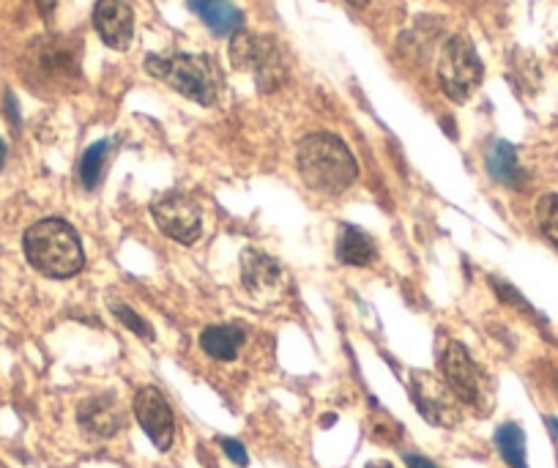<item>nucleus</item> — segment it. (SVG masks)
I'll use <instances>...</instances> for the list:
<instances>
[{"mask_svg": "<svg viewBox=\"0 0 558 468\" xmlns=\"http://www.w3.org/2000/svg\"><path fill=\"white\" fill-rule=\"evenodd\" d=\"M438 80H441L444 94L454 101L469 99L482 83V63L463 36H454L444 47L441 61H438Z\"/></svg>", "mask_w": 558, "mask_h": 468, "instance_id": "obj_4", "label": "nucleus"}, {"mask_svg": "<svg viewBox=\"0 0 558 468\" xmlns=\"http://www.w3.org/2000/svg\"><path fill=\"white\" fill-rule=\"evenodd\" d=\"M547 428H550L553 430V433H556V439H558V419H547Z\"/></svg>", "mask_w": 558, "mask_h": 468, "instance_id": "obj_24", "label": "nucleus"}, {"mask_svg": "<svg viewBox=\"0 0 558 468\" xmlns=\"http://www.w3.org/2000/svg\"><path fill=\"white\" fill-rule=\"evenodd\" d=\"M353 7H367V0H351Z\"/></svg>", "mask_w": 558, "mask_h": 468, "instance_id": "obj_25", "label": "nucleus"}, {"mask_svg": "<svg viewBox=\"0 0 558 468\" xmlns=\"http://www.w3.org/2000/svg\"><path fill=\"white\" fill-rule=\"evenodd\" d=\"M107 154H110V143H94L88 151L83 154V159H80V184L85 187V190H96L101 181V173H105V159Z\"/></svg>", "mask_w": 558, "mask_h": 468, "instance_id": "obj_18", "label": "nucleus"}, {"mask_svg": "<svg viewBox=\"0 0 558 468\" xmlns=\"http://www.w3.org/2000/svg\"><path fill=\"white\" fill-rule=\"evenodd\" d=\"M279 263L274 257H268L266 252L257 250H244L241 255V277L244 285L250 288V293H263V290H271L279 283Z\"/></svg>", "mask_w": 558, "mask_h": 468, "instance_id": "obj_12", "label": "nucleus"}, {"mask_svg": "<svg viewBox=\"0 0 558 468\" xmlns=\"http://www.w3.org/2000/svg\"><path fill=\"white\" fill-rule=\"evenodd\" d=\"M134 417H137L140 428L146 430L148 439L154 441L159 452H168L173 446V411H170L162 392L154 389V386L140 389L137 397H134Z\"/></svg>", "mask_w": 558, "mask_h": 468, "instance_id": "obj_8", "label": "nucleus"}, {"mask_svg": "<svg viewBox=\"0 0 558 468\" xmlns=\"http://www.w3.org/2000/svg\"><path fill=\"white\" fill-rule=\"evenodd\" d=\"M337 257L348 266H367L375 261V244L356 225H342L337 236Z\"/></svg>", "mask_w": 558, "mask_h": 468, "instance_id": "obj_15", "label": "nucleus"}, {"mask_svg": "<svg viewBox=\"0 0 558 468\" xmlns=\"http://www.w3.org/2000/svg\"><path fill=\"white\" fill-rule=\"evenodd\" d=\"M411 397L416 403L418 413L430 424H441V428L458 424L460 411L454 406V395L447 386V381H438L430 373H413Z\"/></svg>", "mask_w": 558, "mask_h": 468, "instance_id": "obj_7", "label": "nucleus"}, {"mask_svg": "<svg viewBox=\"0 0 558 468\" xmlns=\"http://www.w3.org/2000/svg\"><path fill=\"white\" fill-rule=\"evenodd\" d=\"M23 244L31 266L39 268L47 277L66 279L85 266L83 244L72 225L63 219H41V223L31 225Z\"/></svg>", "mask_w": 558, "mask_h": 468, "instance_id": "obj_2", "label": "nucleus"}, {"mask_svg": "<svg viewBox=\"0 0 558 468\" xmlns=\"http://www.w3.org/2000/svg\"><path fill=\"white\" fill-rule=\"evenodd\" d=\"M190 7L217 36H230L241 28V12L230 0H190Z\"/></svg>", "mask_w": 558, "mask_h": 468, "instance_id": "obj_13", "label": "nucleus"}, {"mask_svg": "<svg viewBox=\"0 0 558 468\" xmlns=\"http://www.w3.org/2000/svg\"><path fill=\"white\" fill-rule=\"evenodd\" d=\"M94 25L112 50H126L134 36V14L126 0H96Z\"/></svg>", "mask_w": 558, "mask_h": 468, "instance_id": "obj_10", "label": "nucleus"}, {"mask_svg": "<svg viewBox=\"0 0 558 468\" xmlns=\"http://www.w3.org/2000/svg\"><path fill=\"white\" fill-rule=\"evenodd\" d=\"M367 468H391V466H386V463H373V466H367Z\"/></svg>", "mask_w": 558, "mask_h": 468, "instance_id": "obj_26", "label": "nucleus"}, {"mask_svg": "<svg viewBox=\"0 0 558 468\" xmlns=\"http://www.w3.org/2000/svg\"><path fill=\"white\" fill-rule=\"evenodd\" d=\"M3 163H7V143L0 140V168H3Z\"/></svg>", "mask_w": 558, "mask_h": 468, "instance_id": "obj_23", "label": "nucleus"}, {"mask_svg": "<svg viewBox=\"0 0 558 468\" xmlns=\"http://www.w3.org/2000/svg\"><path fill=\"white\" fill-rule=\"evenodd\" d=\"M230 58H233V67L255 74L260 88L268 91L282 80V61H279V50L271 39L239 34L230 45Z\"/></svg>", "mask_w": 558, "mask_h": 468, "instance_id": "obj_6", "label": "nucleus"}, {"mask_svg": "<svg viewBox=\"0 0 558 468\" xmlns=\"http://www.w3.org/2000/svg\"><path fill=\"white\" fill-rule=\"evenodd\" d=\"M496 446L509 468H529V463H525V435L518 424H501L496 433Z\"/></svg>", "mask_w": 558, "mask_h": 468, "instance_id": "obj_17", "label": "nucleus"}, {"mask_svg": "<svg viewBox=\"0 0 558 468\" xmlns=\"http://www.w3.org/2000/svg\"><path fill=\"white\" fill-rule=\"evenodd\" d=\"M441 370H444V381H447V386L452 389V395L458 397V400L469 403V406H476L482 397V375H480V368L474 364V359L469 357V351H465L460 343H452V346L447 348V353H444L441 359Z\"/></svg>", "mask_w": 558, "mask_h": 468, "instance_id": "obj_9", "label": "nucleus"}, {"mask_svg": "<svg viewBox=\"0 0 558 468\" xmlns=\"http://www.w3.org/2000/svg\"><path fill=\"white\" fill-rule=\"evenodd\" d=\"M405 463L408 468H436L430 460H425V457H418V455H408Z\"/></svg>", "mask_w": 558, "mask_h": 468, "instance_id": "obj_22", "label": "nucleus"}, {"mask_svg": "<svg viewBox=\"0 0 558 468\" xmlns=\"http://www.w3.org/2000/svg\"><path fill=\"white\" fill-rule=\"evenodd\" d=\"M241 346H244V332L239 326H208L201 335L203 351L219 362H230L239 357Z\"/></svg>", "mask_w": 558, "mask_h": 468, "instance_id": "obj_16", "label": "nucleus"}, {"mask_svg": "<svg viewBox=\"0 0 558 468\" xmlns=\"http://www.w3.org/2000/svg\"><path fill=\"white\" fill-rule=\"evenodd\" d=\"M146 69L197 105H214L219 91L217 63L206 56H148Z\"/></svg>", "mask_w": 558, "mask_h": 468, "instance_id": "obj_3", "label": "nucleus"}, {"mask_svg": "<svg viewBox=\"0 0 558 468\" xmlns=\"http://www.w3.org/2000/svg\"><path fill=\"white\" fill-rule=\"evenodd\" d=\"M556 389H558V379H556Z\"/></svg>", "mask_w": 558, "mask_h": 468, "instance_id": "obj_27", "label": "nucleus"}, {"mask_svg": "<svg viewBox=\"0 0 558 468\" xmlns=\"http://www.w3.org/2000/svg\"><path fill=\"white\" fill-rule=\"evenodd\" d=\"M222 449H225V455H228L233 463H239L241 468H244L246 463H250V457H246V449L239 444V441L222 439Z\"/></svg>", "mask_w": 558, "mask_h": 468, "instance_id": "obj_21", "label": "nucleus"}, {"mask_svg": "<svg viewBox=\"0 0 558 468\" xmlns=\"http://www.w3.org/2000/svg\"><path fill=\"white\" fill-rule=\"evenodd\" d=\"M154 223L159 225L168 239L181 241V244H195L203 233L201 206L184 192H168L151 206Z\"/></svg>", "mask_w": 558, "mask_h": 468, "instance_id": "obj_5", "label": "nucleus"}, {"mask_svg": "<svg viewBox=\"0 0 558 468\" xmlns=\"http://www.w3.org/2000/svg\"><path fill=\"white\" fill-rule=\"evenodd\" d=\"M112 312H116V319L121 321V324L126 326V329H132L134 335L143 337V340H154L151 324H146V321L140 319V315L132 310V307H126V304H112Z\"/></svg>", "mask_w": 558, "mask_h": 468, "instance_id": "obj_20", "label": "nucleus"}, {"mask_svg": "<svg viewBox=\"0 0 558 468\" xmlns=\"http://www.w3.org/2000/svg\"><path fill=\"white\" fill-rule=\"evenodd\" d=\"M299 173L310 190L340 195L356 181L359 168L348 145L337 134L315 132L299 145Z\"/></svg>", "mask_w": 558, "mask_h": 468, "instance_id": "obj_1", "label": "nucleus"}, {"mask_svg": "<svg viewBox=\"0 0 558 468\" xmlns=\"http://www.w3.org/2000/svg\"><path fill=\"white\" fill-rule=\"evenodd\" d=\"M80 424L94 439H110V435H116L123 428V411L116 403V397H90V400L80 406Z\"/></svg>", "mask_w": 558, "mask_h": 468, "instance_id": "obj_11", "label": "nucleus"}, {"mask_svg": "<svg viewBox=\"0 0 558 468\" xmlns=\"http://www.w3.org/2000/svg\"><path fill=\"white\" fill-rule=\"evenodd\" d=\"M536 219H539V228L553 244L558 247V195H545L536 206Z\"/></svg>", "mask_w": 558, "mask_h": 468, "instance_id": "obj_19", "label": "nucleus"}, {"mask_svg": "<svg viewBox=\"0 0 558 468\" xmlns=\"http://www.w3.org/2000/svg\"><path fill=\"white\" fill-rule=\"evenodd\" d=\"M487 173H490L498 184L512 187V190H520V187L525 184V173L520 170L518 154H514L512 145L504 143V140L493 143L490 151H487Z\"/></svg>", "mask_w": 558, "mask_h": 468, "instance_id": "obj_14", "label": "nucleus"}]
</instances>
